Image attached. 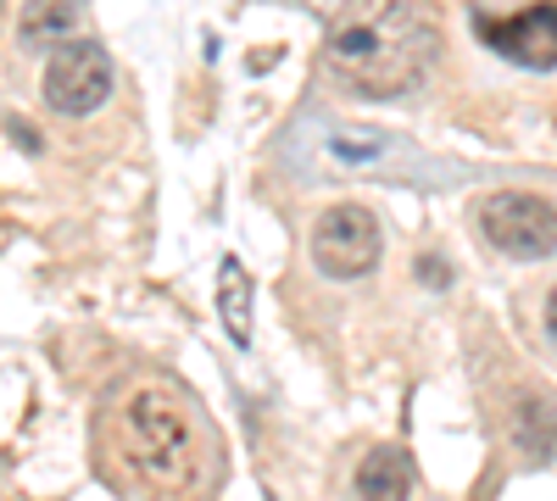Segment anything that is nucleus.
I'll use <instances>...</instances> for the list:
<instances>
[{"label":"nucleus","mask_w":557,"mask_h":501,"mask_svg":"<svg viewBox=\"0 0 557 501\" xmlns=\"http://www.w3.org/2000/svg\"><path fill=\"white\" fill-rule=\"evenodd\" d=\"M474 28L507 62L535 67V73L557 67V0H535V7H524L519 17H502V23L491 12H474Z\"/></svg>","instance_id":"423d86ee"},{"label":"nucleus","mask_w":557,"mask_h":501,"mask_svg":"<svg viewBox=\"0 0 557 501\" xmlns=\"http://www.w3.org/2000/svg\"><path fill=\"white\" fill-rule=\"evenodd\" d=\"M7 128H12V146H23V151H39V140L28 134V123H23V117H12Z\"/></svg>","instance_id":"ddd939ff"},{"label":"nucleus","mask_w":557,"mask_h":501,"mask_svg":"<svg viewBox=\"0 0 557 501\" xmlns=\"http://www.w3.org/2000/svg\"><path fill=\"white\" fill-rule=\"evenodd\" d=\"M107 435V474L128 501H207L218 451L212 429L184 390L173 385H139L123 390L101 424Z\"/></svg>","instance_id":"f257e3e1"},{"label":"nucleus","mask_w":557,"mask_h":501,"mask_svg":"<svg viewBox=\"0 0 557 501\" xmlns=\"http://www.w3.org/2000/svg\"><path fill=\"white\" fill-rule=\"evenodd\" d=\"M112 84H117L112 57L96 39H73V45H62V51H51L39 89H45V107H51L57 117H89L96 107H107Z\"/></svg>","instance_id":"7ed1b4c3"},{"label":"nucleus","mask_w":557,"mask_h":501,"mask_svg":"<svg viewBox=\"0 0 557 501\" xmlns=\"http://www.w3.org/2000/svg\"><path fill=\"white\" fill-rule=\"evenodd\" d=\"M412 496V468L396 446H380L357 463V501H407Z\"/></svg>","instance_id":"6e6552de"},{"label":"nucleus","mask_w":557,"mask_h":501,"mask_svg":"<svg viewBox=\"0 0 557 501\" xmlns=\"http://www.w3.org/2000/svg\"><path fill=\"white\" fill-rule=\"evenodd\" d=\"M312 262H318V273H330V279H362V273H374V262H380V223H374V212L351 206V201L318 212Z\"/></svg>","instance_id":"39448f33"},{"label":"nucleus","mask_w":557,"mask_h":501,"mask_svg":"<svg viewBox=\"0 0 557 501\" xmlns=\"http://www.w3.org/2000/svg\"><path fill=\"white\" fill-rule=\"evenodd\" d=\"M480 229L502 256L541 262L557 251V206L524 190H496L480 201Z\"/></svg>","instance_id":"20e7f679"},{"label":"nucleus","mask_w":557,"mask_h":501,"mask_svg":"<svg viewBox=\"0 0 557 501\" xmlns=\"http://www.w3.org/2000/svg\"><path fill=\"white\" fill-rule=\"evenodd\" d=\"M218 312H223V329L240 351L251 346V279L235 256L218 262Z\"/></svg>","instance_id":"1a4fd4ad"},{"label":"nucleus","mask_w":557,"mask_h":501,"mask_svg":"<svg viewBox=\"0 0 557 501\" xmlns=\"http://www.w3.org/2000/svg\"><path fill=\"white\" fill-rule=\"evenodd\" d=\"M418 279H424L430 290H446V285H451V273H446L441 256H424V262H418Z\"/></svg>","instance_id":"f8f14e48"},{"label":"nucleus","mask_w":557,"mask_h":501,"mask_svg":"<svg viewBox=\"0 0 557 501\" xmlns=\"http://www.w3.org/2000/svg\"><path fill=\"white\" fill-rule=\"evenodd\" d=\"M513 435H519V446L530 451L535 463L552 458V451H557V406L546 396H524L519 413H513Z\"/></svg>","instance_id":"9d476101"},{"label":"nucleus","mask_w":557,"mask_h":501,"mask_svg":"<svg viewBox=\"0 0 557 501\" xmlns=\"http://www.w3.org/2000/svg\"><path fill=\"white\" fill-rule=\"evenodd\" d=\"M84 7L78 0H23L17 12V39L28 45V51H45V45H73V28H78Z\"/></svg>","instance_id":"0eeeda50"},{"label":"nucleus","mask_w":557,"mask_h":501,"mask_svg":"<svg viewBox=\"0 0 557 501\" xmlns=\"http://www.w3.org/2000/svg\"><path fill=\"white\" fill-rule=\"evenodd\" d=\"M546 317H552V335H557V290H552V301H546Z\"/></svg>","instance_id":"4468645a"},{"label":"nucleus","mask_w":557,"mask_h":501,"mask_svg":"<svg viewBox=\"0 0 557 501\" xmlns=\"http://www.w3.org/2000/svg\"><path fill=\"white\" fill-rule=\"evenodd\" d=\"M330 28L323 62L351 96H401L435 57V23L412 0H307Z\"/></svg>","instance_id":"f03ea898"},{"label":"nucleus","mask_w":557,"mask_h":501,"mask_svg":"<svg viewBox=\"0 0 557 501\" xmlns=\"http://www.w3.org/2000/svg\"><path fill=\"white\" fill-rule=\"evenodd\" d=\"M385 140H374V134H335L330 140V156L335 162H380Z\"/></svg>","instance_id":"9b49d317"}]
</instances>
